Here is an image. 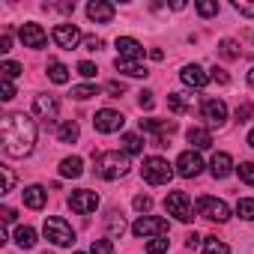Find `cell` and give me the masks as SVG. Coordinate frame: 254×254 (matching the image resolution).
I'll use <instances>...</instances> for the list:
<instances>
[{"mask_svg":"<svg viewBox=\"0 0 254 254\" xmlns=\"http://www.w3.org/2000/svg\"><path fill=\"white\" fill-rule=\"evenodd\" d=\"M141 177H144L150 186H165V183H171L174 168L168 165V159L150 156V159H144V165H141Z\"/></svg>","mask_w":254,"mask_h":254,"instance_id":"cell-3","label":"cell"},{"mask_svg":"<svg viewBox=\"0 0 254 254\" xmlns=\"http://www.w3.org/2000/svg\"><path fill=\"white\" fill-rule=\"evenodd\" d=\"M105 227H108V239H117V236H123V233H126V221H123V215H120V212H108Z\"/></svg>","mask_w":254,"mask_h":254,"instance_id":"cell-27","label":"cell"},{"mask_svg":"<svg viewBox=\"0 0 254 254\" xmlns=\"http://www.w3.org/2000/svg\"><path fill=\"white\" fill-rule=\"evenodd\" d=\"M114 12L117 9L111 3H105V0H93V3H87V18L96 21V24H108L114 18Z\"/></svg>","mask_w":254,"mask_h":254,"instance_id":"cell-18","label":"cell"},{"mask_svg":"<svg viewBox=\"0 0 254 254\" xmlns=\"http://www.w3.org/2000/svg\"><path fill=\"white\" fill-rule=\"evenodd\" d=\"M0 141L3 153L12 159H24L36 147V120L24 111H12L0 120Z\"/></svg>","mask_w":254,"mask_h":254,"instance_id":"cell-1","label":"cell"},{"mask_svg":"<svg viewBox=\"0 0 254 254\" xmlns=\"http://www.w3.org/2000/svg\"><path fill=\"white\" fill-rule=\"evenodd\" d=\"M93 126H96V132H102V135H114V132H120L126 126V117L120 111H114V108H102L93 117Z\"/></svg>","mask_w":254,"mask_h":254,"instance_id":"cell-8","label":"cell"},{"mask_svg":"<svg viewBox=\"0 0 254 254\" xmlns=\"http://www.w3.org/2000/svg\"><path fill=\"white\" fill-rule=\"evenodd\" d=\"M81 174H84V162H81L78 156H69V159L60 162V177H66V180H78Z\"/></svg>","mask_w":254,"mask_h":254,"instance_id":"cell-23","label":"cell"},{"mask_svg":"<svg viewBox=\"0 0 254 254\" xmlns=\"http://www.w3.org/2000/svg\"><path fill=\"white\" fill-rule=\"evenodd\" d=\"M218 54H221L224 60H236V57H239V45H236L233 39H221V45H218Z\"/></svg>","mask_w":254,"mask_h":254,"instance_id":"cell-33","label":"cell"},{"mask_svg":"<svg viewBox=\"0 0 254 254\" xmlns=\"http://www.w3.org/2000/svg\"><path fill=\"white\" fill-rule=\"evenodd\" d=\"M126 171H129V156L126 153L111 150V153L96 156V174L102 180H120V177H126Z\"/></svg>","mask_w":254,"mask_h":254,"instance_id":"cell-2","label":"cell"},{"mask_svg":"<svg viewBox=\"0 0 254 254\" xmlns=\"http://www.w3.org/2000/svg\"><path fill=\"white\" fill-rule=\"evenodd\" d=\"M209 78H215V81H218V84H227V81H230V78H227V72H224V69H212V72H209Z\"/></svg>","mask_w":254,"mask_h":254,"instance_id":"cell-49","label":"cell"},{"mask_svg":"<svg viewBox=\"0 0 254 254\" xmlns=\"http://www.w3.org/2000/svg\"><path fill=\"white\" fill-rule=\"evenodd\" d=\"M114 69L123 72V75H129V78H147V75H150L141 60H126V57H117V60H114Z\"/></svg>","mask_w":254,"mask_h":254,"instance_id":"cell-20","label":"cell"},{"mask_svg":"<svg viewBox=\"0 0 254 254\" xmlns=\"http://www.w3.org/2000/svg\"><path fill=\"white\" fill-rule=\"evenodd\" d=\"M200 171H203V159H200L194 150H186V153H180V159H177V174H180V177L191 180V177H197Z\"/></svg>","mask_w":254,"mask_h":254,"instance_id":"cell-13","label":"cell"},{"mask_svg":"<svg viewBox=\"0 0 254 254\" xmlns=\"http://www.w3.org/2000/svg\"><path fill=\"white\" fill-rule=\"evenodd\" d=\"M69 206H72V212H78V215L96 212V206H99V194L90 191V189H78V191L69 194Z\"/></svg>","mask_w":254,"mask_h":254,"instance_id":"cell-10","label":"cell"},{"mask_svg":"<svg viewBox=\"0 0 254 254\" xmlns=\"http://www.w3.org/2000/svg\"><path fill=\"white\" fill-rule=\"evenodd\" d=\"M21 197H24V206H30V209H42L45 200H48V191H45L42 186H27V189L21 191Z\"/></svg>","mask_w":254,"mask_h":254,"instance_id":"cell-21","label":"cell"},{"mask_svg":"<svg viewBox=\"0 0 254 254\" xmlns=\"http://www.w3.org/2000/svg\"><path fill=\"white\" fill-rule=\"evenodd\" d=\"M18 36H21L24 48H42V45L48 42V33H45L39 24H33V21L21 24V27H18Z\"/></svg>","mask_w":254,"mask_h":254,"instance_id":"cell-15","label":"cell"},{"mask_svg":"<svg viewBox=\"0 0 254 254\" xmlns=\"http://www.w3.org/2000/svg\"><path fill=\"white\" fill-rule=\"evenodd\" d=\"M0 72H3V78H6V81H12V78H18L24 69H21L15 60H3V63H0Z\"/></svg>","mask_w":254,"mask_h":254,"instance_id":"cell-34","label":"cell"},{"mask_svg":"<svg viewBox=\"0 0 254 254\" xmlns=\"http://www.w3.org/2000/svg\"><path fill=\"white\" fill-rule=\"evenodd\" d=\"M165 209H168V215H174L183 224H189L194 218V212H197V206H191V197L186 191H171L165 197Z\"/></svg>","mask_w":254,"mask_h":254,"instance_id":"cell-5","label":"cell"},{"mask_svg":"<svg viewBox=\"0 0 254 254\" xmlns=\"http://www.w3.org/2000/svg\"><path fill=\"white\" fill-rule=\"evenodd\" d=\"M90 254H117V251H114V242L111 239H96L93 248H90Z\"/></svg>","mask_w":254,"mask_h":254,"instance_id":"cell-38","label":"cell"},{"mask_svg":"<svg viewBox=\"0 0 254 254\" xmlns=\"http://www.w3.org/2000/svg\"><path fill=\"white\" fill-rule=\"evenodd\" d=\"M105 90H108V93H111V96H123V90H126V87H123V84H120V81H111V84H108V87H105Z\"/></svg>","mask_w":254,"mask_h":254,"instance_id":"cell-50","label":"cell"},{"mask_svg":"<svg viewBox=\"0 0 254 254\" xmlns=\"http://www.w3.org/2000/svg\"><path fill=\"white\" fill-rule=\"evenodd\" d=\"M138 105H141V111H153V105H156L153 90H141V93H138Z\"/></svg>","mask_w":254,"mask_h":254,"instance_id":"cell-39","label":"cell"},{"mask_svg":"<svg viewBox=\"0 0 254 254\" xmlns=\"http://www.w3.org/2000/svg\"><path fill=\"white\" fill-rule=\"evenodd\" d=\"M0 218H3V224H12L15 221V209L12 206H3V209H0Z\"/></svg>","mask_w":254,"mask_h":254,"instance_id":"cell-48","label":"cell"},{"mask_svg":"<svg viewBox=\"0 0 254 254\" xmlns=\"http://www.w3.org/2000/svg\"><path fill=\"white\" fill-rule=\"evenodd\" d=\"M48 78H51L54 84H66V81H69V66H63L60 60H51V63H48Z\"/></svg>","mask_w":254,"mask_h":254,"instance_id":"cell-29","label":"cell"},{"mask_svg":"<svg viewBox=\"0 0 254 254\" xmlns=\"http://www.w3.org/2000/svg\"><path fill=\"white\" fill-rule=\"evenodd\" d=\"M114 45H117V51H120L117 57H126V60H144V54H147V48H144L138 39H132V36H120Z\"/></svg>","mask_w":254,"mask_h":254,"instance_id":"cell-16","label":"cell"},{"mask_svg":"<svg viewBox=\"0 0 254 254\" xmlns=\"http://www.w3.org/2000/svg\"><path fill=\"white\" fill-rule=\"evenodd\" d=\"M197 12H200L203 18H212V15L218 12V3H215V0H197Z\"/></svg>","mask_w":254,"mask_h":254,"instance_id":"cell-36","label":"cell"},{"mask_svg":"<svg viewBox=\"0 0 254 254\" xmlns=\"http://www.w3.org/2000/svg\"><path fill=\"white\" fill-rule=\"evenodd\" d=\"M180 81H183L186 87H191V90H203V87H206V81H209V75H206L197 63H189V66H183Z\"/></svg>","mask_w":254,"mask_h":254,"instance_id":"cell-17","label":"cell"},{"mask_svg":"<svg viewBox=\"0 0 254 254\" xmlns=\"http://www.w3.org/2000/svg\"><path fill=\"white\" fill-rule=\"evenodd\" d=\"M186 138H189V144H191L194 150H206V147H212V135H209L206 129H197V126L186 132Z\"/></svg>","mask_w":254,"mask_h":254,"instance_id":"cell-24","label":"cell"},{"mask_svg":"<svg viewBox=\"0 0 254 254\" xmlns=\"http://www.w3.org/2000/svg\"><path fill=\"white\" fill-rule=\"evenodd\" d=\"M165 251H168V239L165 236H153L147 242V254H165Z\"/></svg>","mask_w":254,"mask_h":254,"instance_id":"cell-35","label":"cell"},{"mask_svg":"<svg viewBox=\"0 0 254 254\" xmlns=\"http://www.w3.org/2000/svg\"><path fill=\"white\" fill-rule=\"evenodd\" d=\"M0 51H3V54H6V51H12V36H9V33L0 36Z\"/></svg>","mask_w":254,"mask_h":254,"instance_id":"cell-51","label":"cell"},{"mask_svg":"<svg viewBox=\"0 0 254 254\" xmlns=\"http://www.w3.org/2000/svg\"><path fill=\"white\" fill-rule=\"evenodd\" d=\"M168 108L174 114H186V111H191V96L189 93H168Z\"/></svg>","mask_w":254,"mask_h":254,"instance_id":"cell-25","label":"cell"},{"mask_svg":"<svg viewBox=\"0 0 254 254\" xmlns=\"http://www.w3.org/2000/svg\"><path fill=\"white\" fill-rule=\"evenodd\" d=\"M15 245H18V248H33V245H36V230L27 227V224H21V227L15 230Z\"/></svg>","mask_w":254,"mask_h":254,"instance_id":"cell-28","label":"cell"},{"mask_svg":"<svg viewBox=\"0 0 254 254\" xmlns=\"http://www.w3.org/2000/svg\"><path fill=\"white\" fill-rule=\"evenodd\" d=\"M57 111H60V102L48 93H39L33 99V114L45 123V129H54V120H57Z\"/></svg>","mask_w":254,"mask_h":254,"instance_id":"cell-9","label":"cell"},{"mask_svg":"<svg viewBox=\"0 0 254 254\" xmlns=\"http://www.w3.org/2000/svg\"><path fill=\"white\" fill-rule=\"evenodd\" d=\"M236 215L245 221H254V197H239L236 203Z\"/></svg>","mask_w":254,"mask_h":254,"instance_id":"cell-31","label":"cell"},{"mask_svg":"<svg viewBox=\"0 0 254 254\" xmlns=\"http://www.w3.org/2000/svg\"><path fill=\"white\" fill-rule=\"evenodd\" d=\"M75 254H84V251H75Z\"/></svg>","mask_w":254,"mask_h":254,"instance_id":"cell-54","label":"cell"},{"mask_svg":"<svg viewBox=\"0 0 254 254\" xmlns=\"http://www.w3.org/2000/svg\"><path fill=\"white\" fill-rule=\"evenodd\" d=\"M233 9H236L239 15H248V18H254V3H248V0H233Z\"/></svg>","mask_w":254,"mask_h":254,"instance_id":"cell-42","label":"cell"},{"mask_svg":"<svg viewBox=\"0 0 254 254\" xmlns=\"http://www.w3.org/2000/svg\"><path fill=\"white\" fill-rule=\"evenodd\" d=\"M248 144H251V147H254V129H251V132H248Z\"/></svg>","mask_w":254,"mask_h":254,"instance_id":"cell-53","label":"cell"},{"mask_svg":"<svg viewBox=\"0 0 254 254\" xmlns=\"http://www.w3.org/2000/svg\"><path fill=\"white\" fill-rule=\"evenodd\" d=\"M197 215H200V218H209V221H215V224H224V221L230 218V206H227L221 197L203 194V197L197 200Z\"/></svg>","mask_w":254,"mask_h":254,"instance_id":"cell-6","label":"cell"},{"mask_svg":"<svg viewBox=\"0 0 254 254\" xmlns=\"http://www.w3.org/2000/svg\"><path fill=\"white\" fill-rule=\"evenodd\" d=\"M141 132L159 135V138H156V147H168L165 135H174V132H177V123H174V120H141Z\"/></svg>","mask_w":254,"mask_h":254,"instance_id":"cell-11","label":"cell"},{"mask_svg":"<svg viewBox=\"0 0 254 254\" xmlns=\"http://www.w3.org/2000/svg\"><path fill=\"white\" fill-rule=\"evenodd\" d=\"M168 221L165 218H159V215H141L135 224H132V233L135 236H141V239H153V236H168Z\"/></svg>","mask_w":254,"mask_h":254,"instance_id":"cell-7","label":"cell"},{"mask_svg":"<svg viewBox=\"0 0 254 254\" xmlns=\"http://www.w3.org/2000/svg\"><path fill=\"white\" fill-rule=\"evenodd\" d=\"M248 84H251V87H254V66H251V69H248Z\"/></svg>","mask_w":254,"mask_h":254,"instance_id":"cell-52","label":"cell"},{"mask_svg":"<svg viewBox=\"0 0 254 254\" xmlns=\"http://www.w3.org/2000/svg\"><path fill=\"white\" fill-rule=\"evenodd\" d=\"M200 117L206 120V126H215V129H218V126L227 120V105L221 99H206L200 105Z\"/></svg>","mask_w":254,"mask_h":254,"instance_id":"cell-12","label":"cell"},{"mask_svg":"<svg viewBox=\"0 0 254 254\" xmlns=\"http://www.w3.org/2000/svg\"><path fill=\"white\" fill-rule=\"evenodd\" d=\"M96 63H90V60H81L78 63V75H84V78H96Z\"/></svg>","mask_w":254,"mask_h":254,"instance_id":"cell-43","label":"cell"},{"mask_svg":"<svg viewBox=\"0 0 254 254\" xmlns=\"http://www.w3.org/2000/svg\"><path fill=\"white\" fill-rule=\"evenodd\" d=\"M200 245H203V236H200V233H194V230H191V233H189V236H186V248H189V251H191V248H200Z\"/></svg>","mask_w":254,"mask_h":254,"instance_id":"cell-46","label":"cell"},{"mask_svg":"<svg viewBox=\"0 0 254 254\" xmlns=\"http://www.w3.org/2000/svg\"><path fill=\"white\" fill-rule=\"evenodd\" d=\"M84 48L87 51H99L102 48V39L99 36H84Z\"/></svg>","mask_w":254,"mask_h":254,"instance_id":"cell-47","label":"cell"},{"mask_svg":"<svg viewBox=\"0 0 254 254\" xmlns=\"http://www.w3.org/2000/svg\"><path fill=\"white\" fill-rule=\"evenodd\" d=\"M236 171H239V180H242V183L254 186V162H242Z\"/></svg>","mask_w":254,"mask_h":254,"instance_id":"cell-37","label":"cell"},{"mask_svg":"<svg viewBox=\"0 0 254 254\" xmlns=\"http://www.w3.org/2000/svg\"><path fill=\"white\" fill-rule=\"evenodd\" d=\"M120 144H123V153H126V156H141V153H144V138H141V135H132V132H129V135H123Z\"/></svg>","mask_w":254,"mask_h":254,"instance_id":"cell-26","label":"cell"},{"mask_svg":"<svg viewBox=\"0 0 254 254\" xmlns=\"http://www.w3.org/2000/svg\"><path fill=\"white\" fill-rule=\"evenodd\" d=\"M51 36H54V42H57L60 48H66V51H72L78 42H84V36H81V30H78L75 24H57Z\"/></svg>","mask_w":254,"mask_h":254,"instance_id":"cell-14","label":"cell"},{"mask_svg":"<svg viewBox=\"0 0 254 254\" xmlns=\"http://www.w3.org/2000/svg\"><path fill=\"white\" fill-rule=\"evenodd\" d=\"M0 177H3V194L12 191V186H15V174H12L9 168H0Z\"/></svg>","mask_w":254,"mask_h":254,"instance_id":"cell-44","label":"cell"},{"mask_svg":"<svg viewBox=\"0 0 254 254\" xmlns=\"http://www.w3.org/2000/svg\"><path fill=\"white\" fill-rule=\"evenodd\" d=\"M42 233H45V239H48V242H54V245H60V248H66V245H72V242H75V230H72V224H69L66 218H60V215L45 218Z\"/></svg>","mask_w":254,"mask_h":254,"instance_id":"cell-4","label":"cell"},{"mask_svg":"<svg viewBox=\"0 0 254 254\" xmlns=\"http://www.w3.org/2000/svg\"><path fill=\"white\" fill-rule=\"evenodd\" d=\"M0 99H3V102H9V99H15V84L12 81H0Z\"/></svg>","mask_w":254,"mask_h":254,"instance_id":"cell-41","label":"cell"},{"mask_svg":"<svg viewBox=\"0 0 254 254\" xmlns=\"http://www.w3.org/2000/svg\"><path fill=\"white\" fill-rule=\"evenodd\" d=\"M251 111H254V108H251V102H242V105L236 108V120H239V123H245V120L251 117Z\"/></svg>","mask_w":254,"mask_h":254,"instance_id":"cell-45","label":"cell"},{"mask_svg":"<svg viewBox=\"0 0 254 254\" xmlns=\"http://www.w3.org/2000/svg\"><path fill=\"white\" fill-rule=\"evenodd\" d=\"M132 203H135V209H138V212H144V215L153 209V197H150V194H138Z\"/></svg>","mask_w":254,"mask_h":254,"instance_id":"cell-40","label":"cell"},{"mask_svg":"<svg viewBox=\"0 0 254 254\" xmlns=\"http://www.w3.org/2000/svg\"><path fill=\"white\" fill-rule=\"evenodd\" d=\"M209 174H212L215 180L230 177V174H233V159H230L227 153H215V156L209 159Z\"/></svg>","mask_w":254,"mask_h":254,"instance_id":"cell-19","label":"cell"},{"mask_svg":"<svg viewBox=\"0 0 254 254\" xmlns=\"http://www.w3.org/2000/svg\"><path fill=\"white\" fill-rule=\"evenodd\" d=\"M203 254H230V245H224L215 236H203Z\"/></svg>","mask_w":254,"mask_h":254,"instance_id":"cell-30","label":"cell"},{"mask_svg":"<svg viewBox=\"0 0 254 254\" xmlns=\"http://www.w3.org/2000/svg\"><path fill=\"white\" fill-rule=\"evenodd\" d=\"M57 138H60V144H75V141L81 138V126H78L75 120L60 123V126H57Z\"/></svg>","mask_w":254,"mask_h":254,"instance_id":"cell-22","label":"cell"},{"mask_svg":"<svg viewBox=\"0 0 254 254\" xmlns=\"http://www.w3.org/2000/svg\"><path fill=\"white\" fill-rule=\"evenodd\" d=\"M93 96H99V87H93V84H78V87H72V99H78V102L93 99Z\"/></svg>","mask_w":254,"mask_h":254,"instance_id":"cell-32","label":"cell"}]
</instances>
